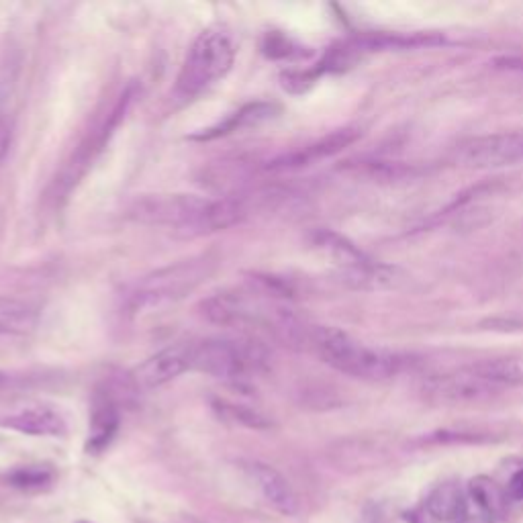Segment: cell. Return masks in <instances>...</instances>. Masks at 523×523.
<instances>
[{"instance_id": "1", "label": "cell", "mask_w": 523, "mask_h": 523, "mask_svg": "<svg viewBox=\"0 0 523 523\" xmlns=\"http://www.w3.org/2000/svg\"><path fill=\"white\" fill-rule=\"evenodd\" d=\"M248 207L237 197L148 195L137 199L127 217L139 225L172 231L178 237H203L242 223Z\"/></svg>"}, {"instance_id": "2", "label": "cell", "mask_w": 523, "mask_h": 523, "mask_svg": "<svg viewBox=\"0 0 523 523\" xmlns=\"http://www.w3.org/2000/svg\"><path fill=\"white\" fill-rule=\"evenodd\" d=\"M217 266V256L199 254L144 274L127 287L123 295V309L129 317H144L164 311L203 287L215 274Z\"/></svg>"}, {"instance_id": "3", "label": "cell", "mask_w": 523, "mask_h": 523, "mask_svg": "<svg viewBox=\"0 0 523 523\" xmlns=\"http://www.w3.org/2000/svg\"><path fill=\"white\" fill-rule=\"evenodd\" d=\"M141 97V84L137 80L127 82V86L117 94V99L111 103L109 111H105L94 125L86 131L78 148L72 152L60 174L54 182V199L56 203H62L70 197L72 190L82 182V178L88 174V170L94 166L105 152V148L111 144L117 129L125 119L129 117L131 109Z\"/></svg>"}, {"instance_id": "4", "label": "cell", "mask_w": 523, "mask_h": 523, "mask_svg": "<svg viewBox=\"0 0 523 523\" xmlns=\"http://www.w3.org/2000/svg\"><path fill=\"white\" fill-rule=\"evenodd\" d=\"M313 352L334 370L362 380H385L401 370L403 360L395 354L370 348L338 327L317 325L307 331Z\"/></svg>"}, {"instance_id": "5", "label": "cell", "mask_w": 523, "mask_h": 523, "mask_svg": "<svg viewBox=\"0 0 523 523\" xmlns=\"http://www.w3.org/2000/svg\"><path fill=\"white\" fill-rule=\"evenodd\" d=\"M235 43L227 29L209 27L190 43L174 84L178 101H195L211 86L221 82L233 68Z\"/></svg>"}, {"instance_id": "6", "label": "cell", "mask_w": 523, "mask_h": 523, "mask_svg": "<svg viewBox=\"0 0 523 523\" xmlns=\"http://www.w3.org/2000/svg\"><path fill=\"white\" fill-rule=\"evenodd\" d=\"M201 313L207 321L219 327H240L268 331L284 340H295L299 334L297 321L282 309H270L262 295L223 291L201 303Z\"/></svg>"}, {"instance_id": "7", "label": "cell", "mask_w": 523, "mask_h": 523, "mask_svg": "<svg viewBox=\"0 0 523 523\" xmlns=\"http://www.w3.org/2000/svg\"><path fill=\"white\" fill-rule=\"evenodd\" d=\"M270 368L268 350L256 340L207 338L193 342V370L227 380L248 383Z\"/></svg>"}, {"instance_id": "8", "label": "cell", "mask_w": 523, "mask_h": 523, "mask_svg": "<svg viewBox=\"0 0 523 523\" xmlns=\"http://www.w3.org/2000/svg\"><path fill=\"white\" fill-rule=\"evenodd\" d=\"M311 242L358 289H389L395 287L399 280L397 268L370 260L362 250H358L350 240L336 231L317 229L311 235Z\"/></svg>"}, {"instance_id": "9", "label": "cell", "mask_w": 523, "mask_h": 523, "mask_svg": "<svg viewBox=\"0 0 523 523\" xmlns=\"http://www.w3.org/2000/svg\"><path fill=\"white\" fill-rule=\"evenodd\" d=\"M456 158L468 168H505L523 162V131L472 137L458 146Z\"/></svg>"}, {"instance_id": "10", "label": "cell", "mask_w": 523, "mask_h": 523, "mask_svg": "<svg viewBox=\"0 0 523 523\" xmlns=\"http://www.w3.org/2000/svg\"><path fill=\"white\" fill-rule=\"evenodd\" d=\"M190 370H193V342H180L137 364L129 374V383L141 391H154Z\"/></svg>"}, {"instance_id": "11", "label": "cell", "mask_w": 523, "mask_h": 523, "mask_svg": "<svg viewBox=\"0 0 523 523\" xmlns=\"http://www.w3.org/2000/svg\"><path fill=\"white\" fill-rule=\"evenodd\" d=\"M499 389L487 383L485 378H481L470 366L450 372V374H440L427 380L425 385V395L446 405H462V403H479L485 401L493 395H497Z\"/></svg>"}, {"instance_id": "12", "label": "cell", "mask_w": 523, "mask_h": 523, "mask_svg": "<svg viewBox=\"0 0 523 523\" xmlns=\"http://www.w3.org/2000/svg\"><path fill=\"white\" fill-rule=\"evenodd\" d=\"M358 135L360 133L356 129H338L334 133H329V135L313 141V144H307L299 150L276 156L264 168H266V172H274V174L307 168L311 164H317L321 160H327L331 156L340 154L342 150H346L348 146L354 144Z\"/></svg>"}, {"instance_id": "13", "label": "cell", "mask_w": 523, "mask_h": 523, "mask_svg": "<svg viewBox=\"0 0 523 523\" xmlns=\"http://www.w3.org/2000/svg\"><path fill=\"white\" fill-rule=\"evenodd\" d=\"M0 425L35 438H62L68 432V423L62 411L45 403L27 405L0 417Z\"/></svg>"}, {"instance_id": "14", "label": "cell", "mask_w": 523, "mask_h": 523, "mask_svg": "<svg viewBox=\"0 0 523 523\" xmlns=\"http://www.w3.org/2000/svg\"><path fill=\"white\" fill-rule=\"evenodd\" d=\"M248 470L256 481L264 501L282 515H295L299 511V499L280 470L264 462H250Z\"/></svg>"}, {"instance_id": "15", "label": "cell", "mask_w": 523, "mask_h": 523, "mask_svg": "<svg viewBox=\"0 0 523 523\" xmlns=\"http://www.w3.org/2000/svg\"><path fill=\"white\" fill-rule=\"evenodd\" d=\"M119 430V407L109 389H101L92 397L90 434L86 442L88 452L105 450Z\"/></svg>"}, {"instance_id": "16", "label": "cell", "mask_w": 523, "mask_h": 523, "mask_svg": "<svg viewBox=\"0 0 523 523\" xmlns=\"http://www.w3.org/2000/svg\"><path fill=\"white\" fill-rule=\"evenodd\" d=\"M278 107L272 105V103H250V105H244L242 109H237L235 113L227 115L223 121L207 127V129H201L199 133L190 135V139L193 141H213V139H219V137H227L231 133H237V131H244V129H252V127H260L262 123L270 121L274 115H276Z\"/></svg>"}, {"instance_id": "17", "label": "cell", "mask_w": 523, "mask_h": 523, "mask_svg": "<svg viewBox=\"0 0 523 523\" xmlns=\"http://www.w3.org/2000/svg\"><path fill=\"white\" fill-rule=\"evenodd\" d=\"M39 325V309L17 297L0 295V336H29Z\"/></svg>"}, {"instance_id": "18", "label": "cell", "mask_w": 523, "mask_h": 523, "mask_svg": "<svg viewBox=\"0 0 523 523\" xmlns=\"http://www.w3.org/2000/svg\"><path fill=\"white\" fill-rule=\"evenodd\" d=\"M425 509L436 521L456 523L466 515V497L458 483H442L425 501Z\"/></svg>"}, {"instance_id": "19", "label": "cell", "mask_w": 523, "mask_h": 523, "mask_svg": "<svg viewBox=\"0 0 523 523\" xmlns=\"http://www.w3.org/2000/svg\"><path fill=\"white\" fill-rule=\"evenodd\" d=\"M470 368L499 391L523 385V358H495L472 364Z\"/></svg>"}, {"instance_id": "20", "label": "cell", "mask_w": 523, "mask_h": 523, "mask_svg": "<svg viewBox=\"0 0 523 523\" xmlns=\"http://www.w3.org/2000/svg\"><path fill=\"white\" fill-rule=\"evenodd\" d=\"M56 370L50 368H0V393L27 391L56 380Z\"/></svg>"}, {"instance_id": "21", "label": "cell", "mask_w": 523, "mask_h": 523, "mask_svg": "<svg viewBox=\"0 0 523 523\" xmlns=\"http://www.w3.org/2000/svg\"><path fill=\"white\" fill-rule=\"evenodd\" d=\"M211 407L219 415V419L227 423L242 425L248 427V430H266V427H270V419L256 407L227 401V399H213Z\"/></svg>"}, {"instance_id": "22", "label": "cell", "mask_w": 523, "mask_h": 523, "mask_svg": "<svg viewBox=\"0 0 523 523\" xmlns=\"http://www.w3.org/2000/svg\"><path fill=\"white\" fill-rule=\"evenodd\" d=\"M470 495L485 515L501 517L507 509V495L501 491V487L489 479V477H477L470 481Z\"/></svg>"}, {"instance_id": "23", "label": "cell", "mask_w": 523, "mask_h": 523, "mask_svg": "<svg viewBox=\"0 0 523 523\" xmlns=\"http://www.w3.org/2000/svg\"><path fill=\"white\" fill-rule=\"evenodd\" d=\"M54 481V472L45 466H25L11 474V483L25 491H37L50 487Z\"/></svg>"}, {"instance_id": "24", "label": "cell", "mask_w": 523, "mask_h": 523, "mask_svg": "<svg viewBox=\"0 0 523 523\" xmlns=\"http://www.w3.org/2000/svg\"><path fill=\"white\" fill-rule=\"evenodd\" d=\"M495 68L499 70H511V72H523V54H513V56H499L493 62Z\"/></svg>"}, {"instance_id": "25", "label": "cell", "mask_w": 523, "mask_h": 523, "mask_svg": "<svg viewBox=\"0 0 523 523\" xmlns=\"http://www.w3.org/2000/svg\"><path fill=\"white\" fill-rule=\"evenodd\" d=\"M11 148V125L5 117H0V164L7 158Z\"/></svg>"}, {"instance_id": "26", "label": "cell", "mask_w": 523, "mask_h": 523, "mask_svg": "<svg viewBox=\"0 0 523 523\" xmlns=\"http://www.w3.org/2000/svg\"><path fill=\"white\" fill-rule=\"evenodd\" d=\"M507 495L513 501H523V470L515 472L511 477V481L507 485Z\"/></svg>"}, {"instance_id": "27", "label": "cell", "mask_w": 523, "mask_h": 523, "mask_svg": "<svg viewBox=\"0 0 523 523\" xmlns=\"http://www.w3.org/2000/svg\"><path fill=\"white\" fill-rule=\"evenodd\" d=\"M456 523H495V519H491L489 515H464L460 521Z\"/></svg>"}, {"instance_id": "28", "label": "cell", "mask_w": 523, "mask_h": 523, "mask_svg": "<svg viewBox=\"0 0 523 523\" xmlns=\"http://www.w3.org/2000/svg\"><path fill=\"white\" fill-rule=\"evenodd\" d=\"M80 523H88V521H80Z\"/></svg>"}]
</instances>
